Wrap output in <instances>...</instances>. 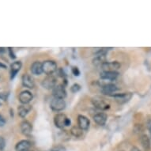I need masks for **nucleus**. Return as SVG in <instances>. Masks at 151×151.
I'll list each match as a JSON object with an SVG mask.
<instances>
[{"instance_id": "f257e3e1", "label": "nucleus", "mask_w": 151, "mask_h": 151, "mask_svg": "<svg viewBox=\"0 0 151 151\" xmlns=\"http://www.w3.org/2000/svg\"><path fill=\"white\" fill-rule=\"evenodd\" d=\"M54 124L56 127L62 129L64 127H69L71 124V121L63 113H58L54 117Z\"/></svg>"}, {"instance_id": "f03ea898", "label": "nucleus", "mask_w": 151, "mask_h": 151, "mask_svg": "<svg viewBox=\"0 0 151 151\" xmlns=\"http://www.w3.org/2000/svg\"><path fill=\"white\" fill-rule=\"evenodd\" d=\"M43 73L47 74V76L53 75L54 73L57 71V64L53 60H46L42 63Z\"/></svg>"}, {"instance_id": "7ed1b4c3", "label": "nucleus", "mask_w": 151, "mask_h": 151, "mask_svg": "<svg viewBox=\"0 0 151 151\" xmlns=\"http://www.w3.org/2000/svg\"><path fill=\"white\" fill-rule=\"evenodd\" d=\"M50 108L55 111H61L64 110L66 108V102L64 100L59 99V98H53L50 103Z\"/></svg>"}, {"instance_id": "20e7f679", "label": "nucleus", "mask_w": 151, "mask_h": 151, "mask_svg": "<svg viewBox=\"0 0 151 151\" xmlns=\"http://www.w3.org/2000/svg\"><path fill=\"white\" fill-rule=\"evenodd\" d=\"M92 104L95 108L100 109V110H108L110 108L109 104L106 102L104 99H102L101 97H95L92 99Z\"/></svg>"}, {"instance_id": "39448f33", "label": "nucleus", "mask_w": 151, "mask_h": 151, "mask_svg": "<svg viewBox=\"0 0 151 151\" xmlns=\"http://www.w3.org/2000/svg\"><path fill=\"white\" fill-rule=\"evenodd\" d=\"M52 94L55 98L59 99H64L67 97V90L65 89L64 86L63 85H56L54 89H52Z\"/></svg>"}, {"instance_id": "423d86ee", "label": "nucleus", "mask_w": 151, "mask_h": 151, "mask_svg": "<svg viewBox=\"0 0 151 151\" xmlns=\"http://www.w3.org/2000/svg\"><path fill=\"white\" fill-rule=\"evenodd\" d=\"M41 85L45 89H53L55 87V86L57 85V80L53 75H50V76H47L45 79L43 80Z\"/></svg>"}, {"instance_id": "0eeeda50", "label": "nucleus", "mask_w": 151, "mask_h": 151, "mask_svg": "<svg viewBox=\"0 0 151 151\" xmlns=\"http://www.w3.org/2000/svg\"><path fill=\"white\" fill-rule=\"evenodd\" d=\"M121 67V65L117 61L112 62H105L101 65V69L103 71H116Z\"/></svg>"}, {"instance_id": "6e6552de", "label": "nucleus", "mask_w": 151, "mask_h": 151, "mask_svg": "<svg viewBox=\"0 0 151 151\" xmlns=\"http://www.w3.org/2000/svg\"><path fill=\"white\" fill-rule=\"evenodd\" d=\"M33 99V95L29 90L22 91L19 94L18 100L22 103V104H29Z\"/></svg>"}, {"instance_id": "1a4fd4ad", "label": "nucleus", "mask_w": 151, "mask_h": 151, "mask_svg": "<svg viewBox=\"0 0 151 151\" xmlns=\"http://www.w3.org/2000/svg\"><path fill=\"white\" fill-rule=\"evenodd\" d=\"M32 147V143L29 140H22L16 144V151H30Z\"/></svg>"}, {"instance_id": "9d476101", "label": "nucleus", "mask_w": 151, "mask_h": 151, "mask_svg": "<svg viewBox=\"0 0 151 151\" xmlns=\"http://www.w3.org/2000/svg\"><path fill=\"white\" fill-rule=\"evenodd\" d=\"M90 121L86 116H85L83 115H79L78 116V125L80 128L83 131H86L89 127Z\"/></svg>"}, {"instance_id": "9b49d317", "label": "nucleus", "mask_w": 151, "mask_h": 151, "mask_svg": "<svg viewBox=\"0 0 151 151\" xmlns=\"http://www.w3.org/2000/svg\"><path fill=\"white\" fill-rule=\"evenodd\" d=\"M116 101L119 102L120 104H124L126 102L129 101L131 98L132 97V93H117L113 95Z\"/></svg>"}, {"instance_id": "f8f14e48", "label": "nucleus", "mask_w": 151, "mask_h": 151, "mask_svg": "<svg viewBox=\"0 0 151 151\" xmlns=\"http://www.w3.org/2000/svg\"><path fill=\"white\" fill-rule=\"evenodd\" d=\"M21 131L25 136H29L32 134V125L27 120H24L21 123Z\"/></svg>"}, {"instance_id": "ddd939ff", "label": "nucleus", "mask_w": 151, "mask_h": 151, "mask_svg": "<svg viewBox=\"0 0 151 151\" xmlns=\"http://www.w3.org/2000/svg\"><path fill=\"white\" fill-rule=\"evenodd\" d=\"M22 82L23 86L26 87L28 89H33L35 86L34 80L28 74H23L22 78Z\"/></svg>"}, {"instance_id": "4468645a", "label": "nucleus", "mask_w": 151, "mask_h": 151, "mask_svg": "<svg viewBox=\"0 0 151 151\" xmlns=\"http://www.w3.org/2000/svg\"><path fill=\"white\" fill-rule=\"evenodd\" d=\"M118 72L117 71H102L100 74V77L103 80L108 81H114L118 77Z\"/></svg>"}, {"instance_id": "2eb2a0df", "label": "nucleus", "mask_w": 151, "mask_h": 151, "mask_svg": "<svg viewBox=\"0 0 151 151\" xmlns=\"http://www.w3.org/2000/svg\"><path fill=\"white\" fill-rule=\"evenodd\" d=\"M22 67V63L21 61H15L10 65V78L11 79L14 78L17 73L20 71Z\"/></svg>"}, {"instance_id": "dca6fc26", "label": "nucleus", "mask_w": 151, "mask_h": 151, "mask_svg": "<svg viewBox=\"0 0 151 151\" xmlns=\"http://www.w3.org/2000/svg\"><path fill=\"white\" fill-rule=\"evenodd\" d=\"M118 90V88L116 85L111 84H106L103 86L101 88V93L104 95H111L112 93H114Z\"/></svg>"}, {"instance_id": "f3484780", "label": "nucleus", "mask_w": 151, "mask_h": 151, "mask_svg": "<svg viewBox=\"0 0 151 151\" xmlns=\"http://www.w3.org/2000/svg\"><path fill=\"white\" fill-rule=\"evenodd\" d=\"M31 109H32V106L30 104H21L20 106L17 108V112H18L19 116L22 118H25L31 111Z\"/></svg>"}, {"instance_id": "a211bd4d", "label": "nucleus", "mask_w": 151, "mask_h": 151, "mask_svg": "<svg viewBox=\"0 0 151 151\" xmlns=\"http://www.w3.org/2000/svg\"><path fill=\"white\" fill-rule=\"evenodd\" d=\"M94 122L100 126H104L106 124L107 121V115L104 112H99L95 114L93 116Z\"/></svg>"}, {"instance_id": "6ab92c4d", "label": "nucleus", "mask_w": 151, "mask_h": 151, "mask_svg": "<svg viewBox=\"0 0 151 151\" xmlns=\"http://www.w3.org/2000/svg\"><path fill=\"white\" fill-rule=\"evenodd\" d=\"M30 70H31V72L34 75H40L43 73L42 63L39 62V61H36L31 65Z\"/></svg>"}, {"instance_id": "aec40b11", "label": "nucleus", "mask_w": 151, "mask_h": 151, "mask_svg": "<svg viewBox=\"0 0 151 151\" xmlns=\"http://www.w3.org/2000/svg\"><path fill=\"white\" fill-rule=\"evenodd\" d=\"M140 141H141L142 146V147H143L146 150H148L150 148V139H149V138L147 137V135L143 134V135L141 137Z\"/></svg>"}, {"instance_id": "412c9836", "label": "nucleus", "mask_w": 151, "mask_h": 151, "mask_svg": "<svg viewBox=\"0 0 151 151\" xmlns=\"http://www.w3.org/2000/svg\"><path fill=\"white\" fill-rule=\"evenodd\" d=\"M106 61V57H105V55H97V57L93 59V63L94 65L96 66H98V65H101V66L103 63H104Z\"/></svg>"}, {"instance_id": "4be33fe9", "label": "nucleus", "mask_w": 151, "mask_h": 151, "mask_svg": "<svg viewBox=\"0 0 151 151\" xmlns=\"http://www.w3.org/2000/svg\"><path fill=\"white\" fill-rule=\"evenodd\" d=\"M70 133H71L72 135H74V137L76 138H79V137H82V134H83V130L80 128L79 127H73L70 130Z\"/></svg>"}, {"instance_id": "5701e85b", "label": "nucleus", "mask_w": 151, "mask_h": 151, "mask_svg": "<svg viewBox=\"0 0 151 151\" xmlns=\"http://www.w3.org/2000/svg\"><path fill=\"white\" fill-rule=\"evenodd\" d=\"M49 151H67L66 150V148H65L63 146H61V145H57V146H53Z\"/></svg>"}, {"instance_id": "b1692460", "label": "nucleus", "mask_w": 151, "mask_h": 151, "mask_svg": "<svg viewBox=\"0 0 151 151\" xmlns=\"http://www.w3.org/2000/svg\"><path fill=\"white\" fill-rule=\"evenodd\" d=\"M80 89H81V86H80V85L77 84V83H75V84H74L71 87H70V91H71L72 93H78Z\"/></svg>"}, {"instance_id": "393cba45", "label": "nucleus", "mask_w": 151, "mask_h": 151, "mask_svg": "<svg viewBox=\"0 0 151 151\" xmlns=\"http://www.w3.org/2000/svg\"><path fill=\"white\" fill-rule=\"evenodd\" d=\"M6 146V141L5 139H3V137L0 136V150H3Z\"/></svg>"}, {"instance_id": "a878e982", "label": "nucleus", "mask_w": 151, "mask_h": 151, "mask_svg": "<svg viewBox=\"0 0 151 151\" xmlns=\"http://www.w3.org/2000/svg\"><path fill=\"white\" fill-rule=\"evenodd\" d=\"M72 73L74 74V76H79L80 70L77 67H74L72 68Z\"/></svg>"}, {"instance_id": "bb28decb", "label": "nucleus", "mask_w": 151, "mask_h": 151, "mask_svg": "<svg viewBox=\"0 0 151 151\" xmlns=\"http://www.w3.org/2000/svg\"><path fill=\"white\" fill-rule=\"evenodd\" d=\"M8 51H9V55H10V58H11L12 60H14V59H16V55H15L14 52V51H13L12 48H11V47H9V48H8Z\"/></svg>"}, {"instance_id": "cd10ccee", "label": "nucleus", "mask_w": 151, "mask_h": 151, "mask_svg": "<svg viewBox=\"0 0 151 151\" xmlns=\"http://www.w3.org/2000/svg\"><path fill=\"white\" fill-rule=\"evenodd\" d=\"M8 94L6 93H0V100L6 101L7 100Z\"/></svg>"}, {"instance_id": "c85d7f7f", "label": "nucleus", "mask_w": 151, "mask_h": 151, "mask_svg": "<svg viewBox=\"0 0 151 151\" xmlns=\"http://www.w3.org/2000/svg\"><path fill=\"white\" fill-rule=\"evenodd\" d=\"M6 124V119L5 118L2 116V115H0V127H2Z\"/></svg>"}, {"instance_id": "c756f323", "label": "nucleus", "mask_w": 151, "mask_h": 151, "mask_svg": "<svg viewBox=\"0 0 151 151\" xmlns=\"http://www.w3.org/2000/svg\"><path fill=\"white\" fill-rule=\"evenodd\" d=\"M0 68H3V69H6L7 67H6V65L4 64L3 63L0 62Z\"/></svg>"}, {"instance_id": "7c9ffc66", "label": "nucleus", "mask_w": 151, "mask_h": 151, "mask_svg": "<svg viewBox=\"0 0 151 151\" xmlns=\"http://www.w3.org/2000/svg\"><path fill=\"white\" fill-rule=\"evenodd\" d=\"M5 52H6L5 47H0V54H3V53H5Z\"/></svg>"}, {"instance_id": "2f4dec72", "label": "nucleus", "mask_w": 151, "mask_h": 151, "mask_svg": "<svg viewBox=\"0 0 151 151\" xmlns=\"http://www.w3.org/2000/svg\"><path fill=\"white\" fill-rule=\"evenodd\" d=\"M131 151H140V150H139V149L137 148V147H133V148L131 149Z\"/></svg>"}, {"instance_id": "473e14b6", "label": "nucleus", "mask_w": 151, "mask_h": 151, "mask_svg": "<svg viewBox=\"0 0 151 151\" xmlns=\"http://www.w3.org/2000/svg\"><path fill=\"white\" fill-rule=\"evenodd\" d=\"M150 134H151V126L150 127Z\"/></svg>"}, {"instance_id": "72a5a7b5", "label": "nucleus", "mask_w": 151, "mask_h": 151, "mask_svg": "<svg viewBox=\"0 0 151 151\" xmlns=\"http://www.w3.org/2000/svg\"><path fill=\"white\" fill-rule=\"evenodd\" d=\"M1 104H1V102H0V106H1Z\"/></svg>"}]
</instances>
